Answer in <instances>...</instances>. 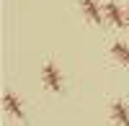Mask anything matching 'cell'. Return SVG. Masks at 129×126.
<instances>
[{"instance_id": "cell-3", "label": "cell", "mask_w": 129, "mask_h": 126, "mask_svg": "<svg viewBox=\"0 0 129 126\" xmlns=\"http://www.w3.org/2000/svg\"><path fill=\"white\" fill-rule=\"evenodd\" d=\"M103 13H106V18H109L114 26H119V28H124V26H126V13L119 8V3H116V0H109V3H106Z\"/></svg>"}, {"instance_id": "cell-5", "label": "cell", "mask_w": 129, "mask_h": 126, "mask_svg": "<svg viewBox=\"0 0 129 126\" xmlns=\"http://www.w3.org/2000/svg\"><path fill=\"white\" fill-rule=\"evenodd\" d=\"M111 118L119 126H129V106L124 100H114L111 103Z\"/></svg>"}, {"instance_id": "cell-6", "label": "cell", "mask_w": 129, "mask_h": 126, "mask_svg": "<svg viewBox=\"0 0 129 126\" xmlns=\"http://www.w3.org/2000/svg\"><path fill=\"white\" fill-rule=\"evenodd\" d=\"M111 54L116 62H121V65L129 67V44H124V41H114V46H111Z\"/></svg>"}, {"instance_id": "cell-7", "label": "cell", "mask_w": 129, "mask_h": 126, "mask_svg": "<svg viewBox=\"0 0 129 126\" xmlns=\"http://www.w3.org/2000/svg\"><path fill=\"white\" fill-rule=\"evenodd\" d=\"M126 28H129V8H126Z\"/></svg>"}, {"instance_id": "cell-2", "label": "cell", "mask_w": 129, "mask_h": 126, "mask_svg": "<svg viewBox=\"0 0 129 126\" xmlns=\"http://www.w3.org/2000/svg\"><path fill=\"white\" fill-rule=\"evenodd\" d=\"M80 10L90 23H95V26L103 23V8L98 5V0H80Z\"/></svg>"}, {"instance_id": "cell-4", "label": "cell", "mask_w": 129, "mask_h": 126, "mask_svg": "<svg viewBox=\"0 0 129 126\" xmlns=\"http://www.w3.org/2000/svg\"><path fill=\"white\" fill-rule=\"evenodd\" d=\"M3 106H5V111H8L13 118H18V121H26L23 106H21V100L13 95V93H5V95H3Z\"/></svg>"}, {"instance_id": "cell-1", "label": "cell", "mask_w": 129, "mask_h": 126, "mask_svg": "<svg viewBox=\"0 0 129 126\" xmlns=\"http://www.w3.org/2000/svg\"><path fill=\"white\" fill-rule=\"evenodd\" d=\"M41 75H44V82H47V88H49V90H54V93L62 90V72L57 70L54 62H47L44 70H41Z\"/></svg>"}]
</instances>
